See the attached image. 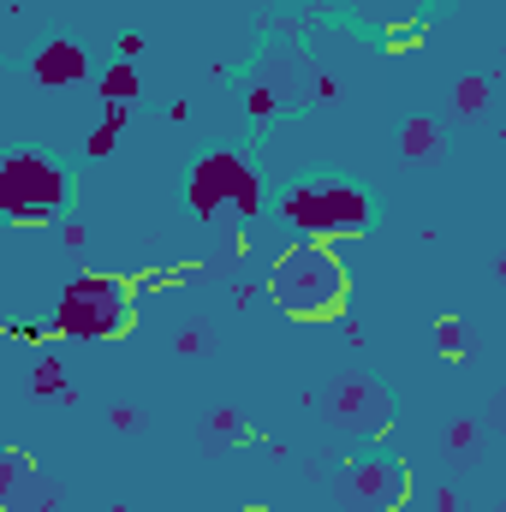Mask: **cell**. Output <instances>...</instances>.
<instances>
[{
    "instance_id": "6da1fadb",
    "label": "cell",
    "mask_w": 506,
    "mask_h": 512,
    "mask_svg": "<svg viewBox=\"0 0 506 512\" xmlns=\"http://www.w3.org/2000/svg\"><path fill=\"white\" fill-rule=\"evenodd\" d=\"M268 292H274V304L286 316H304V322L310 316H340V304H346V268H340V256L328 251L322 239H304V245H292L274 262Z\"/></svg>"
},
{
    "instance_id": "7a4b0ae2",
    "label": "cell",
    "mask_w": 506,
    "mask_h": 512,
    "mask_svg": "<svg viewBox=\"0 0 506 512\" xmlns=\"http://www.w3.org/2000/svg\"><path fill=\"white\" fill-rule=\"evenodd\" d=\"M131 322V292L108 274H78L66 280L60 292V316H54V334L60 340H108Z\"/></svg>"
},
{
    "instance_id": "3957f363",
    "label": "cell",
    "mask_w": 506,
    "mask_h": 512,
    "mask_svg": "<svg viewBox=\"0 0 506 512\" xmlns=\"http://www.w3.org/2000/svg\"><path fill=\"white\" fill-rule=\"evenodd\" d=\"M60 197H66V179H60V167L48 155H12V161H0V215L6 221L42 227V221H54Z\"/></svg>"
},
{
    "instance_id": "277c9868",
    "label": "cell",
    "mask_w": 506,
    "mask_h": 512,
    "mask_svg": "<svg viewBox=\"0 0 506 512\" xmlns=\"http://www.w3.org/2000/svg\"><path fill=\"white\" fill-rule=\"evenodd\" d=\"M328 90V78L304 60V54H292V48H280V54H268L262 66H256V84H251V120H280V114H292V108H304L310 96H322Z\"/></svg>"
},
{
    "instance_id": "5b68a950",
    "label": "cell",
    "mask_w": 506,
    "mask_h": 512,
    "mask_svg": "<svg viewBox=\"0 0 506 512\" xmlns=\"http://www.w3.org/2000/svg\"><path fill=\"white\" fill-rule=\"evenodd\" d=\"M286 221L304 239H328V233H364L370 227V197L346 191V185H322V191H292L286 197Z\"/></svg>"
},
{
    "instance_id": "8992f818",
    "label": "cell",
    "mask_w": 506,
    "mask_h": 512,
    "mask_svg": "<svg viewBox=\"0 0 506 512\" xmlns=\"http://www.w3.org/2000/svg\"><path fill=\"white\" fill-rule=\"evenodd\" d=\"M191 209H197L203 221H209L215 209L256 215V173L239 155H209V161H197V173H191Z\"/></svg>"
},
{
    "instance_id": "52a82bcc",
    "label": "cell",
    "mask_w": 506,
    "mask_h": 512,
    "mask_svg": "<svg viewBox=\"0 0 506 512\" xmlns=\"http://www.w3.org/2000/svg\"><path fill=\"white\" fill-rule=\"evenodd\" d=\"M405 495H411L405 459H358L346 477V507L352 512H399Z\"/></svg>"
},
{
    "instance_id": "ba28073f",
    "label": "cell",
    "mask_w": 506,
    "mask_h": 512,
    "mask_svg": "<svg viewBox=\"0 0 506 512\" xmlns=\"http://www.w3.org/2000/svg\"><path fill=\"white\" fill-rule=\"evenodd\" d=\"M60 489L12 447H0V512H54Z\"/></svg>"
},
{
    "instance_id": "9c48e42d",
    "label": "cell",
    "mask_w": 506,
    "mask_h": 512,
    "mask_svg": "<svg viewBox=\"0 0 506 512\" xmlns=\"http://www.w3.org/2000/svg\"><path fill=\"white\" fill-rule=\"evenodd\" d=\"M328 417L346 429V435H381L387 429V393L376 382H340L334 399H328Z\"/></svg>"
},
{
    "instance_id": "30bf717a",
    "label": "cell",
    "mask_w": 506,
    "mask_h": 512,
    "mask_svg": "<svg viewBox=\"0 0 506 512\" xmlns=\"http://www.w3.org/2000/svg\"><path fill=\"white\" fill-rule=\"evenodd\" d=\"M84 48L78 42H48L36 60H30V72H36V84H48V90H66V84H78L84 78Z\"/></svg>"
},
{
    "instance_id": "8fae6325",
    "label": "cell",
    "mask_w": 506,
    "mask_h": 512,
    "mask_svg": "<svg viewBox=\"0 0 506 512\" xmlns=\"http://www.w3.org/2000/svg\"><path fill=\"white\" fill-rule=\"evenodd\" d=\"M435 346H441V358L465 364V358H477V328L459 322V316H441V322H435Z\"/></svg>"
},
{
    "instance_id": "7c38bea8",
    "label": "cell",
    "mask_w": 506,
    "mask_h": 512,
    "mask_svg": "<svg viewBox=\"0 0 506 512\" xmlns=\"http://www.w3.org/2000/svg\"><path fill=\"white\" fill-rule=\"evenodd\" d=\"M489 96H495V78H465V84L453 90L459 120H483V114H489Z\"/></svg>"
},
{
    "instance_id": "4fadbf2b",
    "label": "cell",
    "mask_w": 506,
    "mask_h": 512,
    "mask_svg": "<svg viewBox=\"0 0 506 512\" xmlns=\"http://www.w3.org/2000/svg\"><path fill=\"white\" fill-rule=\"evenodd\" d=\"M399 149H405V161H435V155H441L435 126H429V120H411V126H405V137H399Z\"/></svg>"
},
{
    "instance_id": "5bb4252c",
    "label": "cell",
    "mask_w": 506,
    "mask_h": 512,
    "mask_svg": "<svg viewBox=\"0 0 506 512\" xmlns=\"http://www.w3.org/2000/svg\"><path fill=\"white\" fill-rule=\"evenodd\" d=\"M131 96H137V72H131L126 60L108 66V78H102V102H108V108H126Z\"/></svg>"
},
{
    "instance_id": "9a60e30c",
    "label": "cell",
    "mask_w": 506,
    "mask_h": 512,
    "mask_svg": "<svg viewBox=\"0 0 506 512\" xmlns=\"http://www.w3.org/2000/svg\"><path fill=\"white\" fill-rule=\"evenodd\" d=\"M30 393H36V399H66V370H60V358H42V364L30 370Z\"/></svg>"
},
{
    "instance_id": "2e32d148",
    "label": "cell",
    "mask_w": 506,
    "mask_h": 512,
    "mask_svg": "<svg viewBox=\"0 0 506 512\" xmlns=\"http://www.w3.org/2000/svg\"><path fill=\"white\" fill-rule=\"evenodd\" d=\"M120 131H126V108H108V120H102V126L90 131V155H114Z\"/></svg>"
},
{
    "instance_id": "e0dca14e",
    "label": "cell",
    "mask_w": 506,
    "mask_h": 512,
    "mask_svg": "<svg viewBox=\"0 0 506 512\" xmlns=\"http://www.w3.org/2000/svg\"><path fill=\"white\" fill-rule=\"evenodd\" d=\"M471 441H477V429H471V423H453V429H447V447H453V453H465V459H471Z\"/></svg>"
}]
</instances>
